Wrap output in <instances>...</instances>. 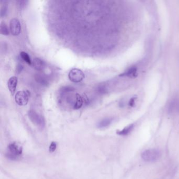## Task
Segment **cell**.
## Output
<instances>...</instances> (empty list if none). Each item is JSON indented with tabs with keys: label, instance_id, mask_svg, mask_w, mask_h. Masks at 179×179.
Listing matches in <instances>:
<instances>
[{
	"label": "cell",
	"instance_id": "cell-1",
	"mask_svg": "<svg viewBox=\"0 0 179 179\" xmlns=\"http://www.w3.org/2000/svg\"><path fill=\"white\" fill-rule=\"evenodd\" d=\"M22 148L17 144L14 143H10L8 145L5 156L7 158L11 160H17L22 154Z\"/></svg>",
	"mask_w": 179,
	"mask_h": 179
},
{
	"label": "cell",
	"instance_id": "cell-2",
	"mask_svg": "<svg viewBox=\"0 0 179 179\" xmlns=\"http://www.w3.org/2000/svg\"><path fill=\"white\" fill-rule=\"evenodd\" d=\"M161 156L159 150L156 149H148L142 153L141 158L143 160L147 162H153L157 160Z\"/></svg>",
	"mask_w": 179,
	"mask_h": 179
},
{
	"label": "cell",
	"instance_id": "cell-3",
	"mask_svg": "<svg viewBox=\"0 0 179 179\" xmlns=\"http://www.w3.org/2000/svg\"><path fill=\"white\" fill-rule=\"evenodd\" d=\"M28 116L32 123L36 126L41 128H43L45 126V122L44 117L34 110L28 111Z\"/></svg>",
	"mask_w": 179,
	"mask_h": 179
},
{
	"label": "cell",
	"instance_id": "cell-4",
	"mask_svg": "<svg viewBox=\"0 0 179 179\" xmlns=\"http://www.w3.org/2000/svg\"><path fill=\"white\" fill-rule=\"evenodd\" d=\"M30 96V93L28 91H19L15 94V102L19 106H25L28 103Z\"/></svg>",
	"mask_w": 179,
	"mask_h": 179
},
{
	"label": "cell",
	"instance_id": "cell-5",
	"mask_svg": "<svg viewBox=\"0 0 179 179\" xmlns=\"http://www.w3.org/2000/svg\"><path fill=\"white\" fill-rule=\"evenodd\" d=\"M68 78L73 83H79L85 78V74L81 70L73 68L68 73Z\"/></svg>",
	"mask_w": 179,
	"mask_h": 179
},
{
	"label": "cell",
	"instance_id": "cell-6",
	"mask_svg": "<svg viewBox=\"0 0 179 179\" xmlns=\"http://www.w3.org/2000/svg\"><path fill=\"white\" fill-rule=\"evenodd\" d=\"M9 30L14 36H17L20 34L21 30V24L19 20L12 19L9 23Z\"/></svg>",
	"mask_w": 179,
	"mask_h": 179
},
{
	"label": "cell",
	"instance_id": "cell-7",
	"mask_svg": "<svg viewBox=\"0 0 179 179\" xmlns=\"http://www.w3.org/2000/svg\"><path fill=\"white\" fill-rule=\"evenodd\" d=\"M168 112L171 114L179 113V98H174L168 105Z\"/></svg>",
	"mask_w": 179,
	"mask_h": 179
},
{
	"label": "cell",
	"instance_id": "cell-8",
	"mask_svg": "<svg viewBox=\"0 0 179 179\" xmlns=\"http://www.w3.org/2000/svg\"><path fill=\"white\" fill-rule=\"evenodd\" d=\"M18 79L16 77L13 76L10 78L8 81V87L12 95H14L17 87Z\"/></svg>",
	"mask_w": 179,
	"mask_h": 179
},
{
	"label": "cell",
	"instance_id": "cell-9",
	"mask_svg": "<svg viewBox=\"0 0 179 179\" xmlns=\"http://www.w3.org/2000/svg\"><path fill=\"white\" fill-rule=\"evenodd\" d=\"M33 66L38 71H42L45 67V63L39 58H35L32 63Z\"/></svg>",
	"mask_w": 179,
	"mask_h": 179
},
{
	"label": "cell",
	"instance_id": "cell-10",
	"mask_svg": "<svg viewBox=\"0 0 179 179\" xmlns=\"http://www.w3.org/2000/svg\"><path fill=\"white\" fill-rule=\"evenodd\" d=\"M35 79L37 83L43 86H47L48 85V81L45 76L40 73H38L35 76Z\"/></svg>",
	"mask_w": 179,
	"mask_h": 179
},
{
	"label": "cell",
	"instance_id": "cell-11",
	"mask_svg": "<svg viewBox=\"0 0 179 179\" xmlns=\"http://www.w3.org/2000/svg\"><path fill=\"white\" fill-rule=\"evenodd\" d=\"M134 124H130L128 126L126 127L125 128L123 129V130H118L117 131V134L120 136H127L131 132V131L134 129Z\"/></svg>",
	"mask_w": 179,
	"mask_h": 179
},
{
	"label": "cell",
	"instance_id": "cell-12",
	"mask_svg": "<svg viewBox=\"0 0 179 179\" xmlns=\"http://www.w3.org/2000/svg\"><path fill=\"white\" fill-rule=\"evenodd\" d=\"M113 121V118H106L100 121L97 124V127L99 128H104L109 126Z\"/></svg>",
	"mask_w": 179,
	"mask_h": 179
},
{
	"label": "cell",
	"instance_id": "cell-13",
	"mask_svg": "<svg viewBox=\"0 0 179 179\" xmlns=\"http://www.w3.org/2000/svg\"><path fill=\"white\" fill-rule=\"evenodd\" d=\"M84 99L83 97L81 96L80 95L77 93L76 95V101L75 104L73 107V109L78 110L81 108V107L83 106V104L84 103Z\"/></svg>",
	"mask_w": 179,
	"mask_h": 179
},
{
	"label": "cell",
	"instance_id": "cell-14",
	"mask_svg": "<svg viewBox=\"0 0 179 179\" xmlns=\"http://www.w3.org/2000/svg\"><path fill=\"white\" fill-rule=\"evenodd\" d=\"M137 73V69L136 67H131L129 68L127 72L121 75V76H127L129 77L132 78L134 76H136Z\"/></svg>",
	"mask_w": 179,
	"mask_h": 179
},
{
	"label": "cell",
	"instance_id": "cell-15",
	"mask_svg": "<svg viewBox=\"0 0 179 179\" xmlns=\"http://www.w3.org/2000/svg\"><path fill=\"white\" fill-rule=\"evenodd\" d=\"M1 34L3 35H9V29L8 28L7 25L4 22H1L0 26Z\"/></svg>",
	"mask_w": 179,
	"mask_h": 179
},
{
	"label": "cell",
	"instance_id": "cell-16",
	"mask_svg": "<svg viewBox=\"0 0 179 179\" xmlns=\"http://www.w3.org/2000/svg\"><path fill=\"white\" fill-rule=\"evenodd\" d=\"M20 56L21 59H22L24 62L27 63V64L30 65L32 64V60L30 59V57L29 56L27 53L25 52H22L20 53Z\"/></svg>",
	"mask_w": 179,
	"mask_h": 179
},
{
	"label": "cell",
	"instance_id": "cell-17",
	"mask_svg": "<svg viewBox=\"0 0 179 179\" xmlns=\"http://www.w3.org/2000/svg\"><path fill=\"white\" fill-rule=\"evenodd\" d=\"M7 12H8V5H7V4H5V3L4 2V4H3L1 6V17L2 18L5 17L7 14Z\"/></svg>",
	"mask_w": 179,
	"mask_h": 179
},
{
	"label": "cell",
	"instance_id": "cell-18",
	"mask_svg": "<svg viewBox=\"0 0 179 179\" xmlns=\"http://www.w3.org/2000/svg\"><path fill=\"white\" fill-rule=\"evenodd\" d=\"M28 3V1H17L16 4L20 9L25 8Z\"/></svg>",
	"mask_w": 179,
	"mask_h": 179
},
{
	"label": "cell",
	"instance_id": "cell-19",
	"mask_svg": "<svg viewBox=\"0 0 179 179\" xmlns=\"http://www.w3.org/2000/svg\"><path fill=\"white\" fill-rule=\"evenodd\" d=\"M57 144L55 142H52L49 145V151L51 153H53L55 151L56 149Z\"/></svg>",
	"mask_w": 179,
	"mask_h": 179
},
{
	"label": "cell",
	"instance_id": "cell-20",
	"mask_svg": "<svg viewBox=\"0 0 179 179\" xmlns=\"http://www.w3.org/2000/svg\"><path fill=\"white\" fill-rule=\"evenodd\" d=\"M23 69V67L22 65L21 64H19L17 66V67H16V73H21L22 71V70Z\"/></svg>",
	"mask_w": 179,
	"mask_h": 179
}]
</instances>
